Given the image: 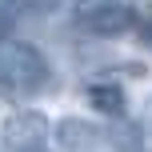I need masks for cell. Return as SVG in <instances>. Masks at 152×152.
I'll return each mask as SVG.
<instances>
[{
	"mask_svg": "<svg viewBox=\"0 0 152 152\" xmlns=\"http://www.w3.org/2000/svg\"><path fill=\"white\" fill-rule=\"evenodd\" d=\"M52 84L44 52L24 40H0V92L12 100H28Z\"/></svg>",
	"mask_w": 152,
	"mask_h": 152,
	"instance_id": "6da1fadb",
	"label": "cell"
},
{
	"mask_svg": "<svg viewBox=\"0 0 152 152\" xmlns=\"http://www.w3.org/2000/svg\"><path fill=\"white\" fill-rule=\"evenodd\" d=\"M56 144L64 152H140V136L132 128H100L80 116H64L56 124Z\"/></svg>",
	"mask_w": 152,
	"mask_h": 152,
	"instance_id": "7a4b0ae2",
	"label": "cell"
},
{
	"mask_svg": "<svg viewBox=\"0 0 152 152\" xmlns=\"http://www.w3.org/2000/svg\"><path fill=\"white\" fill-rule=\"evenodd\" d=\"M76 16L96 36H120V32H128L136 24V12L124 0H80L76 4Z\"/></svg>",
	"mask_w": 152,
	"mask_h": 152,
	"instance_id": "3957f363",
	"label": "cell"
},
{
	"mask_svg": "<svg viewBox=\"0 0 152 152\" xmlns=\"http://www.w3.org/2000/svg\"><path fill=\"white\" fill-rule=\"evenodd\" d=\"M44 132H48V120L40 112H20V116H8V124H4V140L12 148H28V144H36V140H44Z\"/></svg>",
	"mask_w": 152,
	"mask_h": 152,
	"instance_id": "277c9868",
	"label": "cell"
},
{
	"mask_svg": "<svg viewBox=\"0 0 152 152\" xmlns=\"http://www.w3.org/2000/svg\"><path fill=\"white\" fill-rule=\"evenodd\" d=\"M88 104L104 116H120L124 112V88L120 84H88Z\"/></svg>",
	"mask_w": 152,
	"mask_h": 152,
	"instance_id": "5b68a950",
	"label": "cell"
},
{
	"mask_svg": "<svg viewBox=\"0 0 152 152\" xmlns=\"http://www.w3.org/2000/svg\"><path fill=\"white\" fill-rule=\"evenodd\" d=\"M16 152H48V148H44V140H36V144H28V148H16Z\"/></svg>",
	"mask_w": 152,
	"mask_h": 152,
	"instance_id": "8992f818",
	"label": "cell"
}]
</instances>
